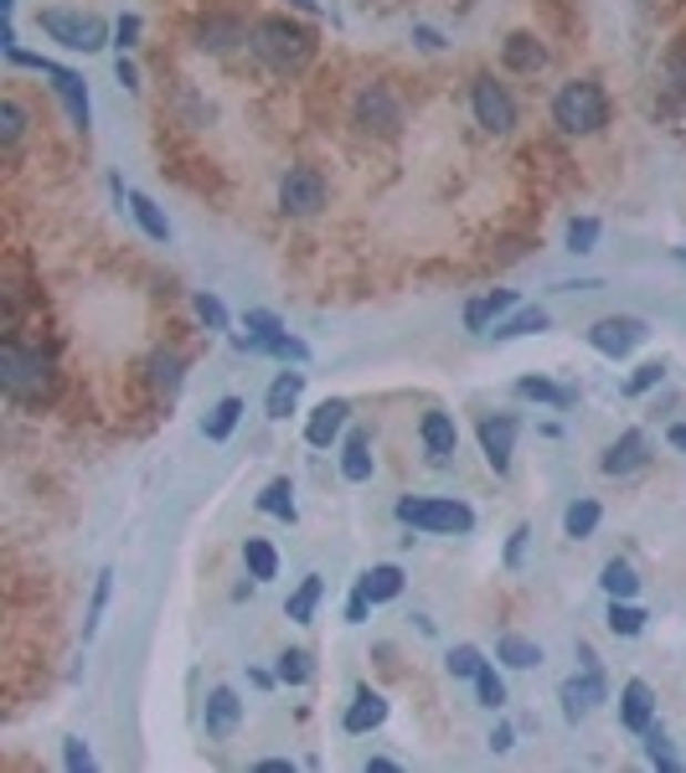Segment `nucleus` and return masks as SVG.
Instances as JSON below:
<instances>
[{"mask_svg": "<svg viewBox=\"0 0 686 773\" xmlns=\"http://www.w3.org/2000/svg\"><path fill=\"white\" fill-rule=\"evenodd\" d=\"M254 52L269 62L274 73H305L315 58V31L310 27H295L289 16H264L254 27Z\"/></svg>", "mask_w": 686, "mask_h": 773, "instance_id": "1", "label": "nucleus"}, {"mask_svg": "<svg viewBox=\"0 0 686 773\" xmlns=\"http://www.w3.org/2000/svg\"><path fill=\"white\" fill-rule=\"evenodd\" d=\"M552 124L563 134H598L610 124V93L594 78H573L552 93Z\"/></svg>", "mask_w": 686, "mask_h": 773, "instance_id": "2", "label": "nucleus"}, {"mask_svg": "<svg viewBox=\"0 0 686 773\" xmlns=\"http://www.w3.org/2000/svg\"><path fill=\"white\" fill-rule=\"evenodd\" d=\"M52 357L47 351H31V346L6 341L0 346V386L11 402H42L52 398Z\"/></svg>", "mask_w": 686, "mask_h": 773, "instance_id": "3", "label": "nucleus"}, {"mask_svg": "<svg viewBox=\"0 0 686 773\" xmlns=\"http://www.w3.org/2000/svg\"><path fill=\"white\" fill-rule=\"evenodd\" d=\"M398 521L408 532H429V536H470L475 532V511L464 501H439V495H403L398 501Z\"/></svg>", "mask_w": 686, "mask_h": 773, "instance_id": "4", "label": "nucleus"}, {"mask_svg": "<svg viewBox=\"0 0 686 773\" xmlns=\"http://www.w3.org/2000/svg\"><path fill=\"white\" fill-rule=\"evenodd\" d=\"M6 58L16 62V68H37L42 78H52V93L62 99V109H68V120L78 124V130H89L93 120V104H89V89H83V78L73 73V68H58L52 58H37V52H27V47H11Z\"/></svg>", "mask_w": 686, "mask_h": 773, "instance_id": "5", "label": "nucleus"}, {"mask_svg": "<svg viewBox=\"0 0 686 773\" xmlns=\"http://www.w3.org/2000/svg\"><path fill=\"white\" fill-rule=\"evenodd\" d=\"M42 31L58 47H68V52H104V47H109V27H104V21L89 16V11H68V6L42 11Z\"/></svg>", "mask_w": 686, "mask_h": 773, "instance_id": "6", "label": "nucleus"}, {"mask_svg": "<svg viewBox=\"0 0 686 773\" xmlns=\"http://www.w3.org/2000/svg\"><path fill=\"white\" fill-rule=\"evenodd\" d=\"M645 341H651V326H645L641 315H604V320L588 326V346H594L598 357H610V361L635 357Z\"/></svg>", "mask_w": 686, "mask_h": 773, "instance_id": "7", "label": "nucleus"}, {"mask_svg": "<svg viewBox=\"0 0 686 773\" xmlns=\"http://www.w3.org/2000/svg\"><path fill=\"white\" fill-rule=\"evenodd\" d=\"M470 114L485 134H511L516 130V99L506 93V83H495L491 73H480L470 83Z\"/></svg>", "mask_w": 686, "mask_h": 773, "instance_id": "8", "label": "nucleus"}, {"mask_svg": "<svg viewBox=\"0 0 686 773\" xmlns=\"http://www.w3.org/2000/svg\"><path fill=\"white\" fill-rule=\"evenodd\" d=\"M326 207V176L315 165H289L279 181V212L284 217H315Z\"/></svg>", "mask_w": 686, "mask_h": 773, "instance_id": "9", "label": "nucleus"}, {"mask_svg": "<svg viewBox=\"0 0 686 773\" xmlns=\"http://www.w3.org/2000/svg\"><path fill=\"white\" fill-rule=\"evenodd\" d=\"M351 114H357L361 130L382 134V140L403 130V104H398V93H392L388 83H367V89L357 93V109H351Z\"/></svg>", "mask_w": 686, "mask_h": 773, "instance_id": "10", "label": "nucleus"}, {"mask_svg": "<svg viewBox=\"0 0 686 773\" xmlns=\"http://www.w3.org/2000/svg\"><path fill=\"white\" fill-rule=\"evenodd\" d=\"M516 418L511 413H485L480 418V454H485V464H491L495 475H511V454H516Z\"/></svg>", "mask_w": 686, "mask_h": 773, "instance_id": "11", "label": "nucleus"}, {"mask_svg": "<svg viewBox=\"0 0 686 773\" xmlns=\"http://www.w3.org/2000/svg\"><path fill=\"white\" fill-rule=\"evenodd\" d=\"M418 439H423V454H429L433 470H444L454 460V449H460V429H454V418L444 408H429V413L418 418Z\"/></svg>", "mask_w": 686, "mask_h": 773, "instance_id": "12", "label": "nucleus"}, {"mask_svg": "<svg viewBox=\"0 0 686 773\" xmlns=\"http://www.w3.org/2000/svg\"><path fill=\"white\" fill-rule=\"evenodd\" d=\"M604 701H610V686H604L598 666H583V676H567L563 681V717L567 722L588 717L594 707H604Z\"/></svg>", "mask_w": 686, "mask_h": 773, "instance_id": "13", "label": "nucleus"}, {"mask_svg": "<svg viewBox=\"0 0 686 773\" xmlns=\"http://www.w3.org/2000/svg\"><path fill=\"white\" fill-rule=\"evenodd\" d=\"M346 423H351V402H346V398H326L310 413V423H305V444H310V449H330L346 433Z\"/></svg>", "mask_w": 686, "mask_h": 773, "instance_id": "14", "label": "nucleus"}, {"mask_svg": "<svg viewBox=\"0 0 686 773\" xmlns=\"http://www.w3.org/2000/svg\"><path fill=\"white\" fill-rule=\"evenodd\" d=\"M651 460V439H645L641 429H629V433H620V439H614L610 449H604V460H598V470H604V475H635V470H641V464Z\"/></svg>", "mask_w": 686, "mask_h": 773, "instance_id": "15", "label": "nucleus"}, {"mask_svg": "<svg viewBox=\"0 0 686 773\" xmlns=\"http://www.w3.org/2000/svg\"><path fill=\"white\" fill-rule=\"evenodd\" d=\"M382 722H388V697L372 691V686H357V697H351V707H346L341 728L351 732V738H361V732H377Z\"/></svg>", "mask_w": 686, "mask_h": 773, "instance_id": "16", "label": "nucleus"}, {"mask_svg": "<svg viewBox=\"0 0 686 773\" xmlns=\"http://www.w3.org/2000/svg\"><path fill=\"white\" fill-rule=\"evenodd\" d=\"M238 42H254V31L243 27L238 16H207V21L196 27V47H202V52H212V58L233 52Z\"/></svg>", "mask_w": 686, "mask_h": 773, "instance_id": "17", "label": "nucleus"}, {"mask_svg": "<svg viewBox=\"0 0 686 773\" xmlns=\"http://www.w3.org/2000/svg\"><path fill=\"white\" fill-rule=\"evenodd\" d=\"M620 722L629 732L656 728V691H651V681H625V691H620Z\"/></svg>", "mask_w": 686, "mask_h": 773, "instance_id": "18", "label": "nucleus"}, {"mask_svg": "<svg viewBox=\"0 0 686 773\" xmlns=\"http://www.w3.org/2000/svg\"><path fill=\"white\" fill-rule=\"evenodd\" d=\"M243 722V701L233 686H217L207 697V712H202V728H207V738H233Z\"/></svg>", "mask_w": 686, "mask_h": 773, "instance_id": "19", "label": "nucleus"}, {"mask_svg": "<svg viewBox=\"0 0 686 773\" xmlns=\"http://www.w3.org/2000/svg\"><path fill=\"white\" fill-rule=\"evenodd\" d=\"M377 475V460H372V433L367 429H351L341 444V480L346 485H367Z\"/></svg>", "mask_w": 686, "mask_h": 773, "instance_id": "20", "label": "nucleus"}, {"mask_svg": "<svg viewBox=\"0 0 686 773\" xmlns=\"http://www.w3.org/2000/svg\"><path fill=\"white\" fill-rule=\"evenodd\" d=\"M506 310H516V289H491V295H480V299H470V305H464V330L485 336L495 315H506Z\"/></svg>", "mask_w": 686, "mask_h": 773, "instance_id": "21", "label": "nucleus"}, {"mask_svg": "<svg viewBox=\"0 0 686 773\" xmlns=\"http://www.w3.org/2000/svg\"><path fill=\"white\" fill-rule=\"evenodd\" d=\"M506 68L511 73H542L547 68V47L537 42V37H526V31H516V37H506Z\"/></svg>", "mask_w": 686, "mask_h": 773, "instance_id": "22", "label": "nucleus"}, {"mask_svg": "<svg viewBox=\"0 0 686 773\" xmlns=\"http://www.w3.org/2000/svg\"><path fill=\"white\" fill-rule=\"evenodd\" d=\"M299 392H305V372H279L269 382V398H264V408H269L274 423H284V418L299 408Z\"/></svg>", "mask_w": 686, "mask_h": 773, "instance_id": "23", "label": "nucleus"}, {"mask_svg": "<svg viewBox=\"0 0 686 773\" xmlns=\"http://www.w3.org/2000/svg\"><path fill=\"white\" fill-rule=\"evenodd\" d=\"M320 598H326V578H320V573H310V578H305L295 594H289V604H284L289 625H315V609H320Z\"/></svg>", "mask_w": 686, "mask_h": 773, "instance_id": "24", "label": "nucleus"}, {"mask_svg": "<svg viewBox=\"0 0 686 773\" xmlns=\"http://www.w3.org/2000/svg\"><path fill=\"white\" fill-rule=\"evenodd\" d=\"M361 588H367V598L372 604H392V598L403 594V567L398 563H377L361 573Z\"/></svg>", "mask_w": 686, "mask_h": 773, "instance_id": "25", "label": "nucleus"}, {"mask_svg": "<svg viewBox=\"0 0 686 773\" xmlns=\"http://www.w3.org/2000/svg\"><path fill=\"white\" fill-rule=\"evenodd\" d=\"M258 511H264V516H274V521H284V526H295L299 521V506H295V485H289V480H269V485H264V495H258Z\"/></svg>", "mask_w": 686, "mask_h": 773, "instance_id": "26", "label": "nucleus"}, {"mask_svg": "<svg viewBox=\"0 0 686 773\" xmlns=\"http://www.w3.org/2000/svg\"><path fill=\"white\" fill-rule=\"evenodd\" d=\"M181 382H186V361H181L176 351H155V357H150V386H155L161 398H176Z\"/></svg>", "mask_w": 686, "mask_h": 773, "instance_id": "27", "label": "nucleus"}, {"mask_svg": "<svg viewBox=\"0 0 686 773\" xmlns=\"http://www.w3.org/2000/svg\"><path fill=\"white\" fill-rule=\"evenodd\" d=\"M645 619H651V614H645L635 598H610V619H604V625H610L614 640H635L645 629Z\"/></svg>", "mask_w": 686, "mask_h": 773, "instance_id": "28", "label": "nucleus"}, {"mask_svg": "<svg viewBox=\"0 0 686 773\" xmlns=\"http://www.w3.org/2000/svg\"><path fill=\"white\" fill-rule=\"evenodd\" d=\"M495 660L511 670H532V666H542V645L526 640V635H501L495 640Z\"/></svg>", "mask_w": 686, "mask_h": 773, "instance_id": "29", "label": "nucleus"}, {"mask_svg": "<svg viewBox=\"0 0 686 773\" xmlns=\"http://www.w3.org/2000/svg\"><path fill=\"white\" fill-rule=\"evenodd\" d=\"M124 202H130V212H135V223L145 227V238L155 243H171V217H165L155 202H150L145 192H124Z\"/></svg>", "mask_w": 686, "mask_h": 773, "instance_id": "30", "label": "nucleus"}, {"mask_svg": "<svg viewBox=\"0 0 686 773\" xmlns=\"http://www.w3.org/2000/svg\"><path fill=\"white\" fill-rule=\"evenodd\" d=\"M238 423H243V398H223L207 418H202V433H207V444H223V439H233Z\"/></svg>", "mask_w": 686, "mask_h": 773, "instance_id": "31", "label": "nucleus"}, {"mask_svg": "<svg viewBox=\"0 0 686 773\" xmlns=\"http://www.w3.org/2000/svg\"><path fill=\"white\" fill-rule=\"evenodd\" d=\"M516 398L547 402V408H573V402H579V392H573V386L547 382V377H522V382H516Z\"/></svg>", "mask_w": 686, "mask_h": 773, "instance_id": "32", "label": "nucleus"}, {"mask_svg": "<svg viewBox=\"0 0 686 773\" xmlns=\"http://www.w3.org/2000/svg\"><path fill=\"white\" fill-rule=\"evenodd\" d=\"M243 563H248V578L254 583L279 578V552H274V542H264V536H248V542H243Z\"/></svg>", "mask_w": 686, "mask_h": 773, "instance_id": "33", "label": "nucleus"}, {"mask_svg": "<svg viewBox=\"0 0 686 773\" xmlns=\"http://www.w3.org/2000/svg\"><path fill=\"white\" fill-rule=\"evenodd\" d=\"M598 521H604V506L598 501H573V506L563 511V536H573V542H583V536H594L598 532Z\"/></svg>", "mask_w": 686, "mask_h": 773, "instance_id": "34", "label": "nucleus"}, {"mask_svg": "<svg viewBox=\"0 0 686 773\" xmlns=\"http://www.w3.org/2000/svg\"><path fill=\"white\" fill-rule=\"evenodd\" d=\"M542 330H547V310H542V305H526V310L511 315L506 326H495L491 336L495 341H522V336H542Z\"/></svg>", "mask_w": 686, "mask_h": 773, "instance_id": "35", "label": "nucleus"}, {"mask_svg": "<svg viewBox=\"0 0 686 773\" xmlns=\"http://www.w3.org/2000/svg\"><path fill=\"white\" fill-rule=\"evenodd\" d=\"M604 594L610 598H635L641 594V573H635V567L625 563V557H614V563H604Z\"/></svg>", "mask_w": 686, "mask_h": 773, "instance_id": "36", "label": "nucleus"}, {"mask_svg": "<svg viewBox=\"0 0 686 773\" xmlns=\"http://www.w3.org/2000/svg\"><path fill=\"white\" fill-rule=\"evenodd\" d=\"M109 594H114V567H104L99 578H93V598H89V619H83V640H93L99 635V625H104V609H109Z\"/></svg>", "mask_w": 686, "mask_h": 773, "instance_id": "37", "label": "nucleus"}, {"mask_svg": "<svg viewBox=\"0 0 686 773\" xmlns=\"http://www.w3.org/2000/svg\"><path fill=\"white\" fill-rule=\"evenodd\" d=\"M480 666H485V655H480L475 645H454V650L444 655V670L454 676V681H475Z\"/></svg>", "mask_w": 686, "mask_h": 773, "instance_id": "38", "label": "nucleus"}, {"mask_svg": "<svg viewBox=\"0 0 686 773\" xmlns=\"http://www.w3.org/2000/svg\"><path fill=\"white\" fill-rule=\"evenodd\" d=\"M475 701H480V707H491V712H501V707H506V681L495 676L491 660H485V666H480V676H475Z\"/></svg>", "mask_w": 686, "mask_h": 773, "instance_id": "39", "label": "nucleus"}, {"mask_svg": "<svg viewBox=\"0 0 686 773\" xmlns=\"http://www.w3.org/2000/svg\"><path fill=\"white\" fill-rule=\"evenodd\" d=\"M598 233H604V227H598V217H573V223H567V254H594L598 248Z\"/></svg>", "mask_w": 686, "mask_h": 773, "instance_id": "40", "label": "nucleus"}, {"mask_svg": "<svg viewBox=\"0 0 686 773\" xmlns=\"http://www.w3.org/2000/svg\"><path fill=\"white\" fill-rule=\"evenodd\" d=\"M274 676H279L284 686H305L315 676V666H310V655H305V650H284L279 666H274Z\"/></svg>", "mask_w": 686, "mask_h": 773, "instance_id": "41", "label": "nucleus"}, {"mask_svg": "<svg viewBox=\"0 0 686 773\" xmlns=\"http://www.w3.org/2000/svg\"><path fill=\"white\" fill-rule=\"evenodd\" d=\"M21 134H27V109L16 104V99H6V104H0V145L16 150Z\"/></svg>", "mask_w": 686, "mask_h": 773, "instance_id": "42", "label": "nucleus"}, {"mask_svg": "<svg viewBox=\"0 0 686 773\" xmlns=\"http://www.w3.org/2000/svg\"><path fill=\"white\" fill-rule=\"evenodd\" d=\"M192 310H196V320H202L207 330H227V305L217 295H207V289H202V295L192 299Z\"/></svg>", "mask_w": 686, "mask_h": 773, "instance_id": "43", "label": "nucleus"}, {"mask_svg": "<svg viewBox=\"0 0 686 773\" xmlns=\"http://www.w3.org/2000/svg\"><path fill=\"white\" fill-rule=\"evenodd\" d=\"M645 759L656 763V769H666V773H672V769H682V759H676V753H672V738H666V732H656V728L645 732Z\"/></svg>", "mask_w": 686, "mask_h": 773, "instance_id": "44", "label": "nucleus"}, {"mask_svg": "<svg viewBox=\"0 0 686 773\" xmlns=\"http://www.w3.org/2000/svg\"><path fill=\"white\" fill-rule=\"evenodd\" d=\"M264 351H269V357H279V361H289V367H305V361H310V346L295 341V336H279V341H269Z\"/></svg>", "mask_w": 686, "mask_h": 773, "instance_id": "45", "label": "nucleus"}, {"mask_svg": "<svg viewBox=\"0 0 686 773\" xmlns=\"http://www.w3.org/2000/svg\"><path fill=\"white\" fill-rule=\"evenodd\" d=\"M62 769H68V773H89L93 769V748L83 743V738H68V743H62Z\"/></svg>", "mask_w": 686, "mask_h": 773, "instance_id": "46", "label": "nucleus"}, {"mask_svg": "<svg viewBox=\"0 0 686 773\" xmlns=\"http://www.w3.org/2000/svg\"><path fill=\"white\" fill-rule=\"evenodd\" d=\"M661 377H666V361H645L641 372H635V377H629V382H625V392H629V398H641V392H651V386H661Z\"/></svg>", "mask_w": 686, "mask_h": 773, "instance_id": "47", "label": "nucleus"}, {"mask_svg": "<svg viewBox=\"0 0 686 773\" xmlns=\"http://www.w3.org/2000/svg\"><path fill=\"white\" fill-rule=\"evenodd\" d=\"M372 609H377V604L367 598V588L357 583V594L346 598V625H367V614H372Z\"/></svg>", "mask_w": 686, "mask_h": 773, "instance_id": "48", "label": "nucleus"}, {"mask_svg": "<svg viewBox=\"0 0 686 773\" xmlns=\"http://www.w3.org/2000/svg\"><path fill=\"white\" fill-rule=\"evenodd\" d=\"M135 42H140V16H120V21H114V47L130 52Z\"/></svg>", "mask_w": 686, "mask_h": 773, "instance_id": "49", "label": "nucleus"}, {"mask_svg": "<svg viewBox=\"0 0 686 773\" xmlns=\"http://www.w3.org/2000/svg\"><path fill=\"white\" fill-rule=\"evenodd\" d=\"M526 542H532V526H516V532H511V542H506V567H522Z\"/></svg>", "mask_w": 686, "mask_h": 773, "instance_id": "50", "label": "nucleus"}, {"mask_svg": "<svg viewBox=\"0 0 686 773\" xmlns=\"http://www.w3.org/2000/svg\"><path fill=\"white\" fill-rule=\"evenodd\" d=\"M485 743H491V753H506V748L516 743V732H511L506 722H495V732H491V738H485Z\"/></svg>", "mask_w": 686, "mask_h": 773, "instance_id": "51", "label": "nucleus"}, {"mask_svg": "<svg viewBox=\"0 0 686 773\" xmlns=\"http://www.w3.org/2000/svg\"><path fill=\"white\" fill-rule=\"evenodd\" d=\"M413 37H418V47H423V52H444V37H439L433 27H413Z\"/></svg>", "mask_w": 686, "mask_h": 773, "instance_id": "52", "label": "nucleus"}, {"mask_svg": "<svg viewBox=\"0 0 686 773\" xmlns=\"http://www.w3.org/2000/svg\"><path fill=\"white\" fill-rule=\"evenodd\" d=\"M114 73H120V83H124V89H140V73H135V62H130V58H120V62H114Z\"/></svg>", "mask_w": 686, "mask_h": 773, "instance_id": "53", "label": "nucleus"}, {"mask_svg": "<svg viewBox=\"0 0 686 773\" xmlns=\"http://www.w3.org/2000/svg\"><path fill=\"white\" fill-rule=\"evenodd\" d=\"M258 773H295V763H289V759H264V763H258Z\"/></svg>", "mask_w": 686, "mask_h": 773, "instance_id": "54", "label": "nucleus"}, {"mask_svg": "<svg viewBox=\"0 0 686 773\" xmlns=\"http://www.w3.org/2000/svg\"><path fill=\"white\" fill-rule=\"evenodd\" d=\"M666 444L682 449V454H686V423H672V429H666Z\"/></svg>", "mask_w": 686, "mask_h": 773, "instance_id": "55", "label": "nucleus"}, {"mask_svg": "<svg viewBox=\"0 0 686 773\" xmlns=\"http://www.w3.org/2000/svg\"><path fill=\"white\" fill-rule=\"evenodd\" d=\"M361 769H367V773H392V769H398V763H392V759H382V753H377V759H367V763H361Z\"/></svg>", "mask_w": 686, "mask_h": 773, "instance_id": "56", "label": "nucleus"}, {"mask_svg": "<svg viewBox=\"0 0 686 773\" xmlns=\"http://www.w3.org/2000/svg\"><path fill=\"white\" fill-rule=\"evenodd\" d=\"M248 681H254V686H258V691H269V686H274V681H279V676H269V670H248Z\"/></svg>", "mask_w": 686, "mask_h": 773, "instance_id": "57", "label": "nucleus"}, {"mask_svg": "<svg viewBox=\"0 0 686 773\" xmlns=\"http://www.w3.org/2000/svg\"><path fill=\"white\" fill-rule=\"evenodd\" d=\"M289 6H299V11H320V0H289Z\"/></svg>", "mask_w": 686, "mask_h": 773, "instance_id": "58", "label": "nucleus"}]
</instances>
